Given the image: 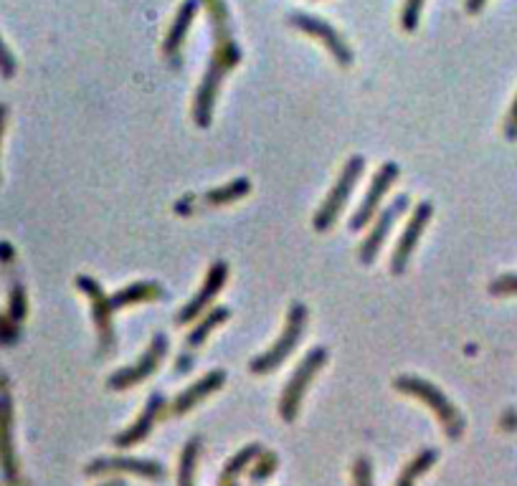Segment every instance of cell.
Instances as JSON below:
<instances>
[{
	"label": "cell",
	"instance_id": "cell-10",
	"mask_svg": "<svg viewBox=\"0 0 517 486\" xmlns=\"http://www.w3.org/2000/svg\"><path fill=\"white\" fill-rule=\"evenodd\" d=\"M431 213H434V206H431L429 200H424V203H419V206H416V211H414V216H411L409 226L403 228L401 238H398L396 249H393V256H391V271L396 276H401L403 271H406V266H409L411 254H414V249H416V243L421 241V233H424L426 226H429Z\"/></svg>",
	"mask_w": 517,
	"mask_h": 486
},
{
	"label": "cell",
	"instance_id": "cell-9",
	"mask_svg": "<svg viewBox=\"0 0 517 486\" xmlns=\"http://www.w3.org/2000/svg\"><path fill=\"white\" fill-rule=\"evenodd\" d=\"M406 211H409V195H398V198H393L391 203L383 208L381 216H378L376 223H373L371 233H368V236H365V241L360 243V249H358L360 264L371 266L373 261H376V256H378V251H381L383 241H386L388 233H391V228L396 226V221Z\"/></svg>",
	"mask_w": 517,
	"mask_h": 486
},
{
	"label": "cell",
	"instance_id": "cell-27",
	"mask_svg": "<svg viewBox=\"0 0 517 486\" xmlns=\"http://www.w3.org/2000/svg\"><path fill=\"white\" fill-rule=\"evenodd\" d=\"M505 135L510 137V140H515V137H517V97H515V102H512V107H510V114H507V122H505Z\"/></svg>",
	"mask_w": 517,
	"mask_h": 486
},
{
	"label": "cell",
	"instance_id": "cell-15",
	"mask_svg": "<svg viewBox=\"0 0 517 486\" xmlns=\"http://www.w3.org/2000/svg\"><path fill=\"white\" fill-rule=\"evenodd\" d=\"M224 380H226L224 370H211L206 378H201L198 383H193L191 388H186L183 393L178 395V398L173 400V408H170V413H173V416H183V413H188L193 405H198V400H203L206 395H211L213 390L221 388Z\"/></svg>",
	"mask_w": 517,
	"mask_h": 486
},
{
	"label": "cell",
	"instance_id": "cell-5",
	"mask_svg": "<svg viewBox=\"0 0 517 486\" xmlns=\"http://www.w3.org/2000/svg\"><path fill=\"white\" fill-rule=\"evenodd\" d=\"M363 170H365V160L360 155L350 157V160L345 162V168H343V173H340L338 183L332 185V190L327 193L325 203H322L320 211H317L315 218H312V226H315V231H327L332 223L338 221L340 211H343L345 203H348L350 193L355 190V183L360 180Z\"/></svg>",
	"mask_w": 517,
	"mask_h": 486
},
{
	"label": "cell",
	"instance_id": "cell-31",
	"mask_svg": "<svg viewBox=\"0 0 517 486\" xmlns=\"http://www.w3.org/2000/svg\"><path fill=\"white\" fill-rule=\"evenodd\" d=\"M102 486H125V481H122V479H112V481H107V484H102Z\"/></svg>",
	"mask_w": 517,
	"mask_h": 486
},
{
	"label": "cell",
	"instance_id": "cell-29",
	"mask_svg": "<svg viewBox=\"0 0 517 486\" xmlns=\"http://www.w3.org/2000/svg\"><path fill=\"white\" fill-rule=\"evenodd\" d=\"M487 0H467V11L469 13H479L482 8H485Z\"/></svg>",
	"mask_w": 517,
	"mask_h": 486
},
{
	"label": "cell",
	"instance_id": "cell-14",
	"mask_svg": "<svg viewBox=\"0 0 517 486\" xmlns=\"http://www.w3.org/2000/svg\"><path fill=\"white\" fill-rule=\"evenodd\" d=\"M198 6H201V0H186V3L178 8V16H175L173 26H170L163 51L173 64L180 59V49H183V41H186L188 31H191L193 21H196Z\"/></svg>",
	"mask_w": 517,
	"mask_h": 486
},
{
	"label": "cell",
	"instance_id": "cell-8",
	"mask_svg": "<svg viewBox=\"0 0 517 486\" xmlns=\"http://www.w3.org/2000/svg\"><path fill=\"white\" fill-rule=\"evenodd\" d=\"M165 352H168V337L155 335L153 342H150V347H147L145 355H142L137 362H132V365H127V368L117 370L115 375H109L107 385L112 390H127V388H132V385L142 383V380L150 378V375L158 370V365H160V360L165 357Z\"/></svg>",
	"mask_w": 517,
	"mask_h": 486
},
{
	"label": "cell",
	"instance_id": "cell-13",
	"mask_svg": "<svg viewBox=\"0 0 517 486\" xmlns=\"http://www.w3.org/2000/svg\"><path fill=\"white\" fill-rule=\"evenodd\" d=\"M165 405L168 403H165L163 395L160 393L150 395V398H147L145 411H142V416L137 418V421L132 423L125 433H120V436L115 438L117 446H120V449H127V446H135V443H140L142 438L150 436V431H153V426L158 423V418L163 416Z\"/></svg>",
	"mask_w": 517,
	"mask_h": 486
},
{
	"label": "cell",
	"instance_id": "cell-22",
	"mask_svg": "<svg viewBox=\"0 0 517 486\" xmlns=\"http://www.w3.org/2000/svg\"><path fill=\"white\" fill-rule=\"evenodd\" d=\"M249 188H251V185L246 178L231 180V183H226L224 188L208 190L206 203H211V206H226V203H234V200H239L241 195L249 193Z\"/></svg>",
	"mask_w": 517,
	"mask_h": 486
},
{
	"label": "cell",
	"instance_id": "cell-6",
	"mask_svg": "<svg viewBox=\"0 0 517 486\" xmlns=\"http://www.w3.org/2000/svg\"><path fill=\"white\" fill-rule=\"evenodd\" d=\"M79 289L92 299V317H94V327H97V337H99V352L102 355H109L112 347L117 345V335H115V324H112V302L104 294V289L99 287L97 281L89 279V276H79L77 279Z\"/></svg>",
	"mask_w": 517,
	"mask_h": 486
},
{
	"label": "cell",
	"instance_id": "cell-7",
	"mask_svg": "<svg viewBox=\"0 0 517 486\" xmlns=\"http://www.w3.org/2000/svg\"><path fill=\"white\" fill-rule=\"evenodd\" d=\"M289 23H292L294 28H300L302 33H307V36L317 38V41L335 56V61H338L340 66L353 64V51H350V46L345 44L343 33L335 26H330V23L322 21V18L317 16H307V13H292Z\"/></svg>",
	"mask_w": 517,
	"mask_h": 486
},
{
	"label": "cell",
	"instance_id": "cell-2",
	"mask_svg": "<svg viewBox=\"0 0 517 486\" xmlns=\"http://www.w3.org/2000/svg\"><path fill=\"white\" fill-rule=\"evenodd\" d=\"M396 390H401V393H409V395H414V398L424 400L431 411L436 413V418L441 421V426H444V431H447L449 438H454V441H457V438L464 433L462 413L454 408L452 400L441 393V390L436 388L434 383H429V380H424V378H416V375H403V378L396 380Z\"/></svg>",
	"mask_w": 517,
	"mask_h": 486
},
{
	"label": "cell",
	"instance_id": "cell-32",
	"mask_svg": "<svg viewBox=\"0 0 517 486\" xmlns=\"http://www.w3.org/2000/svg\"><path fill=\"white\" fill-rule=\"evenodd\" d=\"M224 486H234V484H224Z\"/></svg>",
	"mask_w": 517,
	"mask_h": 486
},
{
	"label": "cell",
	"instance_id": "cell-28",
	"mask_svg": "<svg viewBox=\"0 0 517 486\" xmlns=\"http://www.w3.org/2000/svg\"><path fill=\"white\" fill-rule=\"evenodd\" d=\"M13 69H16V64H13V56L8 54V49L3 46V41H0V71H3L6 76H11Z\"/></svg>",
	"mask_w": 517,
	"mask_h": 486
},
{
	"label": "cell",
	"instance_id": "cell-24",
	"mask_svg": "<svg viewBox=\"0 0 517 486\" xmlns=\"http://www.w3.org/2000/svg\"><path fill=\"white\" fill-rule=\"evenodd\" d=\"M421 11H424V0H406L401 11V26L406 31H416L421 21Z\"/></svg>",
	"mask_w": 517,
	"mask_h": 486
},
{
	"label": "cell",
	"instance_id": "cell-16",
	"mask_svg": "<svg viewBox=\"0 0 517 486\" xmlns=\"http://www.w3.org/2000/svg\"><path fill=\"white\" fill-rule=\"evenodd\" d=\"M107 471H130V474L147 476V479H163L165 469L155 461H142V459H99L92 461L87 466V474H107Z\"/></svg>",
	"mask_w": 517,
	"mask_h": 486
},
{
	"label": "cell",
	"instance_id": "cell-17",
	"mask_svg": "<svg viewBox=\"0 0 517 486\" xmlns=\"http://www.w3.org/2000/svg\"><path fill=\"white\" fill-rule=\"evenodd\" d=\"M163 287L160 284H155V281H140V284H130V287H125L122 292L112 294L109 297V302H112V309H125L130 307V304H140V302H153V299H160L163 297Z\"/></svg>",
	"mask_w": 517,
	"mask_h": 486
},
{
	"label": "cell",
	"instance_id": "cell-12",
	"mask_svg": "<svg viewBox=\"0 0 517 486\" xmlns=\"http://www.w3.org/2000/svg\"><path fill=\"white\" fill-rule=\"evenodd\" d=\"M226 276H229V266H226V261H216V264H211L206 281H203V287L198 289V294L186 304V307L180 309L178 317H175V322L188 324V322H193V319H198V314H201L203 309H206L208 304L216 299V294L224 289Z\"/></svg>",
	"mask_w": 517,
	"mask_h": 486
},
{
	"label": "cell",
	"instance_id": "cell-3",
	"mask_svg": "<svg viewBox=\"0 0 517 486\" xmlns=\"http://www.w3.org/2000/svg\"><path fill=\"white\" fill-rule=\"evenodd\" d=\"M305 327H307L305 304L294 302L292 307H289L287 327H284V332L277 337V342H274V345L269 347L264 355H259L251 360V373L267 375V373H272V370H277L279 365H282V362L292 355L294 347L300 345L302 335H305Z\"/></svg>",
	"mask_w": 517,
	"mask_h": 486
},
{
	"label": "cell",
	"instance_id": "cell-19",
	"mask_svg": "<svg viewBox=\"0 0 517 486\" xmlns=\"http://www.w3.org/2000/svg\"><path fill=\"white\" fill-rule=\"evenodd\" d=\"M198 456H201V441L191 438L186 443V449L180 454V466H178V486H196V466Z\"/></svg>",
	"mask_w": 517,
	"mask_h": 486
},
{
	"label": "cell",
	"instance_id": "cell-23",
	"mask_svg": "<svg viewBox=\"0 0 517 486\" xmlns=\"http://www.w3.org/2000/svg\"><path fill=\"white\" fill-rule=\"evenodd\" d=\"M277 464H279L277 454H272V451H262L256 466L251 469V481H264L267 476H272L274 469H277Z\"/></svg>",
	"mask_w": 517,
	"mask_h": 486
},
{
	"label": "cell",
	"instance_id": "cell-4",
	"mask_svg": "<svg viewBox=\"0 0 517 486\" xmlns=\"http://www.w3.org/2000/svg\"><path fill=\"white\" fill-rule=\"evenodd\" d=\"M325 360H327L325 347H315V350H310L305 355V360L297 365V370L292 373L289 383L284 385L282 400H279V413H282V418L287 423H292L294 418H297L302 398H305L307 388H310V383L315 380V375L322 370Z\"/></svg>",
	"mask_w": 517,
	"mask_h": 486
},
{
	"label": "cell",
	"instance_id": "cell-21",
	"mask_svg": "<svg viewBox=\"0 0 517 486\" xmlns=\"http://www.w3.org/2000/svg\"><path fill=\"white\" fill-rule=\"evenodd\" d=\"M434 461H436V451H431V449L421 451L419 456H414L411 464L403 466L401 474H398V479H396V486H416V479H419L421 474H426V471L434 466Z\"/></svg>",
	"mask_w": 517,
	"mask_h": 486
},
{
	"label": "cell",
	"instance_id": "cell-1",
	"mask_svg": "<svg viewBox=\"0 0 517 486\" xmlns=\"http://www.w3.org/2000/svg\"><path fill=\"white\" fill-rule=\"evenodd\" d=\"M201 3L206 6L208 18H211L213 54L211 61H208L206 74H203V81L196 89L193 119H196L198 127H208L211 125L218 92H221V84H224L226 74H229L234 66H239L241 49L234 41V28H231L229 8H226L224 0H201Z\"/></svg>",
	"mask_w": 517,
	"mask_h": 486
},
{
	"label": "cell",
	"instance_id": "cell-30",
	"mask_svg": "<svg viewBox=\"0 0 517 486\" xmlns=\"http://www.w3.org/2000/svg\"><path fill=\"white\" fill-rule=\"evenodd\" d=\"M502 426H505V428H517V413H510V416H505Z\"/></svg>",
	"mask_w": 517,
	"mask_h": 486
},
{
	"label": "cell",
	"instance_id": "cell-18",
	"mask_svg": "<svg viewBox=\"0 0 517 486\" xmlns=\"http://www.w3.org/2000/svg\"><path fill=\"white\" fill-rule=\"evenodd\" d=\"M226 319H229V309H226V307L211 309V312H208L206 317H203L201 322H198V327H193L191 335H188V340H186V355H193V352H196L198 347H201L203 342H206V337L211 335L213 330H216L218 324H224Z\"/></svg>",
	"mask_w": 517,
	"mask_h": 486
},
{
	"label": "cell",
	"instance_id": "cell-20",
	"mask_svg": "<svg viewBox=\"0 0 517 486\" xmlns=\"http://www.w3.org/2000/svg\"><path fill=\"white\" fill-rule=\"evenodd\" d=\"M259 454H262V446H259V443H249L244 451H239V454H236L234 459H231L229 464L224 466V471H221V479H218V486L234 484L236 476H239L241 471L246 469V464H249V461L259 459Z\"/></svg>",
	"mask_w": 517,
	"mask_h": 486
},
{
	"label": "cell",
	"instance_id": "cell-11",
	"mask_svg": "<svg viewBox=\"0 0 517 486\" xmlns=\"http://www.w3.org/2000/svg\"><path fill=\"white\" fill-rule=\"evenodd\" d=\"M396 178H398L396 162H383L381 168H378V173L373 175V183L371 188H368V193H365V198L360 200V208L353 213V218H350V228H353V231H360V228L371 223V218L376 216L381 200L386 198V193L391 190V185L396 183Z\"/></svg>",
	"mask_w": 517,
	"mask_h": 486
},
{
	"label": "cell",
	"instance_id": "cell-26",
	"mask_svg": "<svg viewBox=\"0 0 517 486\" xmlns=\"http://www.w3.org/2000/svg\"><path fill=\"white\" fill-rule=\"evenodd\" d=\"M490 292L497 294V297H502V294H517V274H507L495 279L490 284Z\"/></svg>",
	"mask_w": 517,
	"mask_h": 486
},
{
	"label": "cell",
	"instance_id": "cell-25",
	"mask_svg": "<svg viewBox=\"0 0 517 486\" xmlns=\"http://www.w3.org/2000/svg\"><path fill=\"white\" fill-rule=\"evenodd\" d=\"M353 481L355 486H373V466L371 461L360 456L353 466Z\"/></svg>",
	"mask_w": 517,
	"mask_h": 486
}]
</instances>
